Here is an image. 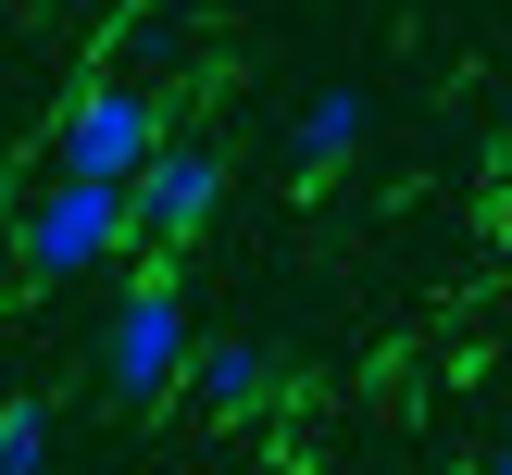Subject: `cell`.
I'll return each instance as SVG.
<instances>
[{"mask_svg": "<svg viewBox=\"0 0 512 475\" xmlns=\"http://www.w3.org/2000/svg\"><path fill=\"white\" fill-rule=\"evenodd\" d=\"M163 138H175V100L150 88V75H100V88L63 113V163H75V175H113V188H125Z\"/></svg>", "mask_w": 512, "mask_h": 475, "instance_id": "3957f363", "label": "cell"}, {"mask_svg": "<svg viewBox=\"0 0 512 475\" xmlns=\"http://www.w3.org/2000/svg\"><path fill=\"white\" fill-rule=\"evenodd\" d=\"M213 200H225V150H213V138H163L138 175H125V238L188 250L200 225H213Z\"/></svg>", "mask_w": 512, "mask_h": 475, "instance_id": "277c9868", "label": "cell"}, {"mask_svg": "<svg viewBox=\"0 0 512 475\" xmlns=\"http://www.w3.org/2000/svg\"><path fill=\"white\" fill-rule=\"evenodd\" d=\"M50 463V400H0V475H38Z\"/></svg>", "mask_w": 512, "mask_h": 475, "instance_id": "52a82bcc", "label": "cell"}, {"mask_svg": "<svg viewBox=\"0 0 512 475\" xmlns=\"http://www.w3.org/2000/svg\"><path fill=\"white\" fill-rule=\"evenodd\" d=\"M500 475H512V438H500Z\"/></svg>", "mask_w": 512, "mask_h": 475, "instance_id": "ba28073f", "label": "cell"}, {"mask_svg": "<svg viewBox=\"0 0 512 475\" xmlns=\"http://www.w3.org/2000/svg\"><path fill=\"white\" fill-rule=\"evenodd\" d=\"M13 250H25V275H38V288H75V275H100V263H113V250H125V188H113V175H50V188H38V213H25L13 225Z\"/></svg>", "mask_w": 512, "mask_h": 475, "instance_id": "7a4b0ae2", "label": "cell"}, {"mask_svg": "<svg viewBox=\"0 0 512 475\" xmlns=\"http://www.w3.org/2000/svg\"><path fill=\"white\" fill-rule=\"evenodd\" d=\"M188 288L175 275H138V288L113 300V325H100V388L125 400V413H163L175 388H188Z\"/></svg>", "mask_w": 512, "mask_h": 475, "instance_id": "6da1fadb", "label": "cell"}, {"mask_svg": "<svg viewBox=\"0 0 512 475\" xmlns=\"http://www.w3.org/2000/svg\"><path fill=\"white\" fill-rule=\"evenodd\" d=\"M188 400H200L213 425H250V413L275 400V350H263V338H188Z\"/></svg>", "mask_w": 512, "mask_h": 475, "instance_id": "5b68a950", "label": "cell"}, {"mask_svg": "<svg viewBox=\"0 0 512 475\" xmlns=\"http://www.w3.org/2000/svg\"><path fill=\"white\" fill-rule=\"evenodd\" d=\"M500 163H512V138H500Z\"/></svg>", "mask_w": 512, "mask_h": 475, "instance_id": "9c48e42d", "label": "cell"}, {"mask_svg": "<svg viewBox=\"0 0 512 475\" xmlns=\"http://www.w3.org/2000/svg\"><path fill=\"white\" fill-rule=\"evenodd\" d=\"M363 125H375V100L338 75V88H313V100H300V125H288V163H300V175L350 163V150H363Z\"/></svg>", "mask_w": 512, "mask_h": 475, "instance_id": "8992f818", "label": "cell"}]
</instances>
